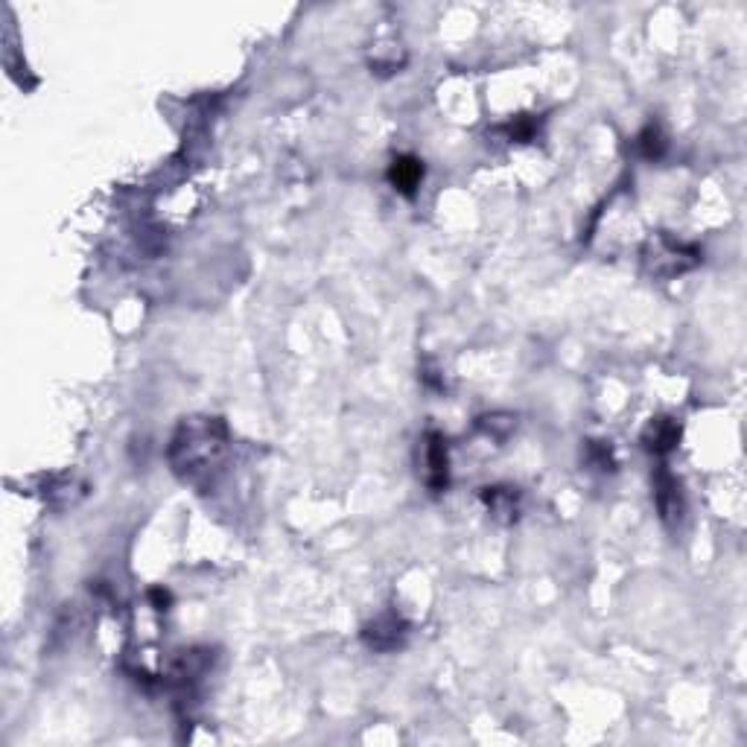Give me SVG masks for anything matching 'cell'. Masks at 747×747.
<instances>
[{
  "instance_id": "8",
  "label": "cell",
  "mask_w": 747,
  "mask_h": 747,
  "mask_svg": "<svg viewBox=\"0 0 747 747\" xmlns=\"http://www.w3.org/2000/svg\"><path fill=\"white\" fill-rule=\"evenodd\" d=\"M482 502L485 508L494 514L499 523H514L520 517V491L511 485H494V488H482Z\"/></svg>"
},
{
  "instance_id": "12",
  "label": "cell",
  "mask_w": 747,
  "mask_h": 747,
  "mask_svg": "<svg viewBox=\"0 0 747 747\" xmlns=\"http://www.w3.org/2000/svg\"><path fill=\"white\" fill-rule=\"evenodd\" d=\"M149 599L155 602V610H170V593L167 590H161V587H155V590H149Z\"/></svg>"
},
{
  "instance_id": "10",
  "label": "cell",
  "mask_w": 747,
  "mask_h": 747,
  "mask_svg": "<svg viewBox=\"0 0 747 747\" xmlns=\"http://www.w3.org/2000/svg\"><path fill=\"white\" fill-rule=\"evenodd\" d=\"M534 129H537V123H534L532 117H514L511 123H505L502 126V132L508 135V141H517V143H526L534 138Z\"/></svg>"
},
{
  "instance_id": "6",
  "label": "cell",
  "mask_w": 747,
  "mask_h": 747,
  "mask_svg": "<svg viewBox=\"0 0 747 747\" xmlns=\"http://www.w3.org/2000/svg\"><path fill=\"white\" fill-rule=\"evenodd\" d=\"M683 427L669 415H657L648 421V427L642 429V447L654 456H669L680 444Z\"/></svg>"
},
{
  "instance_id": "5",
  "label": "cell",
  "mask_w": 747,
  "mask_h": 747,
  "mask_svg": "<svg viewBox=\"0 0 747 747\" xmlns=\"http://www.w3.org/2000/svg\"><path fill=\"white\" fill-rule=\"evenodd\" d=\"M654 502H657V511H660L663 523H669V526L680 523V517L686 511V502H683V491H680L677 476H672L666 467H660L657 476H654Z\"/></svg>"
},
{
  "instance_id": "7",
  "label": "cell",
  "mask_w": 747,
  "mask_h": 747,
  "mask_svg": "<svg viewBox=\"0 0 747 747\" xmlns=\"http://www.w3.org/2000/svg\"><path fill=\"white\" fill-rule=\"evenodd\" d=\"M424 173H427V170H424V161H421V158H415V155H394L386 176H389V184H392L400 196L415 199V196H418V187H421V181H424Z\"/></svg>"
},
{
  "instance_id": "4",
  "label": "cell",
  "mask_w": 747,
  "mask_h": 747,
  "mask_svg": "<svg viewBox=\"0 0 747 747\" xmlns=\"http://www.w3.org/2000/svg\"><path fill=\"white\" fill-rule=\"evenodd\" d=\"M424 482L432 494H441L450 485V453L441 432L424 435Z\"/></svg>"
},
{
  "instance_id": "2",
  "label": "cell",
  "mask_w": 747,
  "mask_h": 747,
  "mask_svg": "<svg viewBox=\"0 0 747 747\" xmlns=\"http://www.w3.org/2000/svg\"><path fill=\"white\" fill-rule=\"evenodd\" d=\"M642 263L654 278H675L701 263V251L695 246L677 243L669 234H657L654 240H648V246L642 251Z\"/></svg>"
},
{
  "instance_id": "3",
  "label": "cell",
  "mask_w": 747,
  "mask_h": 747,
  "mask_svg": "<svg viewBox=\"0 0 747 747\" xmlns=\"http://www.w3.org/2000/svg\"><path fill=\"white\" fill-rule=\"evenodd\" d=\"M409 640V622L394 613V610H386L380 613L377 619H371L365 628H362V642L377 651V654H392V651H400Z\"/></svg>"
},
{
  "instance_id": "11",
  "label": "cell",
  "mask_w": 747,
  "mask_h": 747,
  "mask_svg": "<svg viewBox=\"0 0 747 747\" xmlns=\"http://www.w3.org/2000/svg\"><path fill=\"white\" fill-rule=\"evenodd\" d=\"M514 418L511 415H485V418H479V429H485L488 435H494V438H505L511 429H514Z\"/></svg>"
},
{
  "instance_id": "1",
  "label": "cell",
  "mask_w": 747,
  "mask_h": 747,
  "mask_svg": "<svg viewBox=\"0 0 747 747\" xmlns=\"http://www.w3.org/2000/svg\"><path fill=\"white\" fill-rule=\"evenodd\" d=\"M231 450V435L222 418L211 415H193L184 418L170 438L167 459L178 479L196 491H211L225 470Z\"/></svg>"
},
{
  "instance_id": "9",
  "label": "cell",
  "mask_w": 747,
  "mask_h": 747,
  "mask_svg": "<svg viewBox=\"0 0 747 747\" xmlns=\"http://www.w3.org/2000/svg\"><path fill=\"white\" fill-rule=\"evenodd\" d=\"M666 135H663V129L657 126V123H651V126H645L640 132V138H637V149H640L642 158H648V161H657V158H663L666 155Z\"/></svg>"
}]
</instances>
